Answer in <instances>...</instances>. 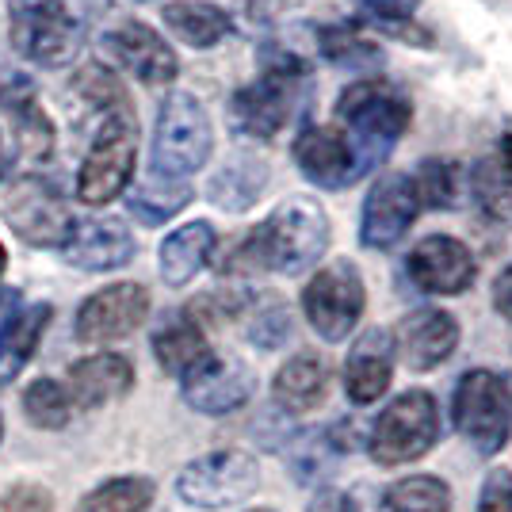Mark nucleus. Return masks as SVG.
I'll return each instance as SVG.
<instances>
[{"mask_svg": "<svg viewBox=\"0 0 512 512\" xmlns=\"http://www.w3.org/2000/svg\"><path fill=\"white\" fill-rule=\"evenodd\" d=\"M329 249V214L318 199H283L253 234L234 249L222 264L226 272H283L299 276L310 264H318Z\"/></svg>", "mask_w": 512, "mask_h": 512, "instance_id": "nucleus-1", "label": "nucleus"}, {"mask_svg": "<svg viewBox=\"0 0 512 512\" xmlns=\"http://www.w3.org/2000/svg\"><path fill=\"white\" fill-rule=\"evenodd\" d=\"M409 119H413V107L406 96L379 81L348 85L337 100V127L360 157L363 176L390 157V150L402 142Z\"/></svg>", "mask_w": 512, "mask_h": 512, "instance_id": "nucleus-2", "label": "nucleus"}, {"mask_svg": "<svg viewBox=\"0 0 512 512\" xmlns=\"http://www.w3.org/2000/svg\"><path fill=\"white\" fill-rule=\"evenodd\" d=\"M214 130L207 107L195 100L192 92H172L157 111V130H153V172L184 180L211 161Z\"/></svg>", "mask_w": 512, "mask_h": 512, "instance_id": "nucleus-3", "label": "nucleus"}, {"mask_svg": "<svg viewBox=\"0 0 512 512\" xmlns=\"http://www.w3.org/2000/svg\"><path fill=\"white\" fill-rule=\"evenodd\" d=\"M134 153H138L134 115L127 107H115L100 123L85 153V165L77 172V195L88 207H104L115 195L127 192L130 176H134Z\"/></svg>", "mask_w": 512, "mask_h": 512, "instance_id": "nucleus-4", "label": "nucleus"}, {"mask_svg": "<svg viewBox=\"0 0 512 512\" xmlns=\"http://www.w3.org/2000/svg\"><path fill=\"white\" fill-rule=\"evenodd\" d=\"M455 428L478 455H497L512 436V390L486 367L467 371L455 386Z\"/></svg>", "mask_w": 512, "mask_h": 512, "instance_id": "nucleus-5", "label": "nucleus"}, {"mask_svg": "<svg viewBox=\"0 0 512 512\" xmlns=\"http://www.w3.org/2000/svg\"><path fill=\"white\" fill-rule=\"evenodd\" d=\"M440 436V406L428 390H406L379 413L371 428V459L383 467H402L421 459Z\"/></svg>", "mask_w": 512, "mask_h": 512, "instance_id": "nucleus-6", "label": "nucleus"}, {"mask_svg": "<svg viewBox=\"0 0 512 512\" xmlns=\"http://www.w3.org/2000/svg\"><path fill=\"white\" fill-rule=\"evenodd\" d=\"M12 8V43L27 62L62 69L81 50V23L65 0H8Z\"/></svg>", "mask_w": 512, "mask_h": 512, "instance_id": "nucleus-7", "label": "nucleus"}, {"mask_svg": "<svg viewBox=\"0 0 512 512\" xmlns=\"http://www.w3.org/2000/svg\"><path fill=\"white\" fill-rule=\"evenodd\" d=\"M363 306H367V291H363L360 268L352 260H333V264L318 268V276L302 291L306 318L321 341L329 344L348 341V333L360 325Z\"/></svg>", "mask_w": 512, "mask_h": 512, "instance_id": "nucleus-8", "label": "nucleus"}, {"mask_svg": "<svg viewBox=\"0 0 512 512\" xmlns=\"http://www.w3.org/2000/svg\"><path fill=\"white\" fill-rule=\"evenodd\" d=\"M260 482V467L245 451H214L180 470L176 493L195 509H230L241 505Z\"/></svg>", "mask_w": 512, "mask_h": 512, "instance_id": "nucleus-9", "label": "nucleus"}, {"mask_svg": "<svg viewBox=\"0 0 512 512\" xmlns=\"http://www.w3.org/2000/svg\"><path fill=\"white\" fill-rule=\"evenodd\" d=\"M421 195L409 172H386L375 180L371 195L363 199V218H360V241L367 249H394L409 226L417 222Z\"/></svg>", "mask_w": 512, "mask_h": 512, "instance_id": "nucleus-10", "label": "nucleus"}, {"mask_svg": "<svg viewBox=\"0 0 512 512\" xmlns=\"http://www.w3.org/2000/svg\"><path fill=\"white\" fill-rule=\"evenodd\" d=\"M4 218L27 245H39V249H62L69 234H73V214L62 203V195L54 184H46L39 176L20 180L12 195H8V207Z\"/></svg>", "mask_w": 512, "mask_h": 512, "instance_id": "nucleus-11", "label": "nucleus"}, {"mask_svg": "<svg viewBox=\"0 0 512 512\" xmlns=\"http://www.w3.org/2000/svg\"><path fill=\"white\" fill-rule=\"evenodd\" d=\"M150 314V291L142 283H111L81 302L77 310V337L85 344H107L130 337Z\"/></svg>", "mask_w": 512, "mask_h": 512, "instance_id": "nucleus-12", "label": "nucleus"}, {"mask_svg": "<svg viewBox=\"0 0 512 512\" xmlns=\"http://www.w3.org/2000/svg\"><path fill=\"white\" fill-rule=\"evenodd\" d=\"M406 272L425 295H463L478 276V264L459 237L432 234L413 245Z\"/></svg>", "mask_w": 512, "mask_h": 512, "instance_id": "nucleus-13", "label": "nucleus"}, {"mask_svg": "<svg viewBox=\"0 0 512 512\" xmlns=\"http://www.w3.org/2000/svg\"><path fill=\"white\" fill-rule=\"evenodd\" d=\"M291 153H295V165L302 176L318 188L341 192V188H352L363 180L360 157L337 123L333 127H302Z\"/></svg>", "mask_w": 512, "mask_h": 512, "instance_id": "nucleus-14", "label": "nucleus"}, {"mask_svg": "<svg viewBox=\"0 0 512 512\" xmlns=\"http://www.w3.org/2000/svg\"><path fill=\"white\" fill-rule=\"evenodd\" d=\"M184 383V402L207 417H222L234 413L253 398V371L241 360H226V356H211L203 367H195Z\"/></svg>", "mask_w": 512, "mask_h": 512, "instance_id": "nucleus-15", "label": "nucleus"}, {"mask_svg": "<svg viewBox=\"0 0 512 512\" xmlns=\"http://www.w3.org/2000/svg\"><path fill=\"white\" fill-rule=\"evenodd\" d=\"M390 337L394 356H402L409 371H432L459 348V321L448 310H413Z\"/></svg>", "mask_w": 512, "mask_h": 512, "instance_id": "nucleus-16", "label": "nucleus"}, {"mask_svg": "<svg viewBox=\"0 0 512 512\" xmlns=\"http://www.w3.org/2000/svg\"><path fill=\"white\" fill-rule=\"evenodd\" d=\"M299 73L287 69H268L264 77H256L253 85H245L230 104L234 127L249 138H276L279 127L291 115V81Z\"/></svg>", "mask_w": 512, "mask_h": 512, "instance_id": "nucleus-17", "label": "nucleus"}, {"mask_svg": "<svg viewBox=\"0 0 512 512\" xmlns=\"http://www.w3.org/2000/svg\"><path fill=\"white\" fill-rule=\"evenodd\" d=\"M134 234L115 218H88V222H73V234L62 245V256L73 268L85 272H111L123 268L134 256Z\"/></svg>", "mask_w": 512, "mask_h": 512, "instance_id": "nucleus-18", "label": "nucleus"}, {"mask_svg": "<svg viewBox=\"0 0 512 512\" xmlns=\"http://www.w3.org/2000/svg\"><path fill=\"white\" fill-rule=\"evenodd\" d=\"M394 375V337L386 329H367L360 341L352 344L344 360V394L352 406H371L379 402Z\"/></svg>", "mask_w": 512, "mask_h": 512, "instance_id": "nucleus-19", "label": "nucleus"}, {"mask_svg": "<svg viewBox=\"0 0 512 512\" xmlns=\"http://www.w3.org/2000/svg\"><path fill=\"white\" fill-rule=\"evenodd\" d=\"M111 54L119 58V65L134 73L146 85H169L172 77L180 73V62L172 54V46L146 23H123L119 31L107 35Z\"/></svg>", "mask_w": 512, "mask_h": 512, "instance_id": "nucleus-20", "label": "nucleus"}, {"mask_svg": "<svg viewBox=\"0 0 512 512\" xmlns=\"http://www.w3.org/2000/svg\"><path fill=\"white\" fill-rule=\"evenodd\" d=\"M134 386V367L127 356L119 352H100V356H85L69 367V394L81 409H96L104 402L123 398Z\"/></svg>", "mask_w": 512, "mask_h": 512, "instance_id": "nucleus-21", "label": "nucleus"}, {"mask_svg": "<svg viewBox=\"0 0 512 512\" xmlns=\"http://www.w3.org/2000/svg\"><path fill=\"white\" fill-rule=\"evenodd\" d=\"M214 245H218V234H214L211 222H188V226L172 230L161 245V279L169 287L192 283L211 264Z\"/></svg>", "mask_w": 512, "mask_h": 512, "instance_id": "nucleus-22", "label": "nucleus"}, {"mask_svg": "<svg viewBox=\"0 0 512 512\" xmlns=\"http://www.w3.org/2000/svg\"><path fill=\"white\" fill-rule=\"evenodd\" d=\"M153 356L157 363L176 375V379H188L195 367H203V363L211 360V344L203 337V329H199V321L188 318V314H172L157 333H153Z\"/></svg>", "mask_w": 512, "mask_h": 512, "instance_id": "nucleus-23", "label": "nucleus"}, {"mask_svg": "<svg viewBox=\"0 0 512 512\" xmlns=\"http://www.w3.org/2000/svg\"><path fill=\"white\" fill-rule=\"evenodd\" d=\"M325 386H329V367L314 352H299L295 360H287L276 371L272 394L287 413H310L325 402Z\"/></svg>", "mask_w": 512, "mask_h": 512, "instance_id": "nucleus-24", "label": "nucleus"}, {"mask_svg": "<svg viewBox=\"0 0 512 512\" xmlns=\"http://www.w3.org/2000/svg\"><path fill=\"white\" fill-rule=\"evenodd\" d=\"M264 184H268V165L260 157L237 153L211 176L207 199L222 211H249L264 192Z\"/></svg>", "mask_w": 512, "mask_h": 512, "instance_id": "nucleus-25", "label": "nucleus"}, {"mask_svg": "<svg viewBox=\"0 0 512 512\" xmlns=\"http://www.w3.org/2000/svg\"><path fill=\"white\" fill-rule=\"evenodd\" d=\"M192 203V188L188 180H172V176H161V172H150L146 180H138L127 192V207L138 222L146 226H161L169 222L172 214H180Z\"/></svg>", "mask_w": 512, "mask_h": 512, "instance_id": "nucleus-26", "label": "nucleus"}, {"mask_svg": "<svg viewBox=\"0 0 512 512\" xmlns=\"http://www.w3.org/2000/svg\"><path fill=\"white\" fill-rule=\"evenodd\" d=\"M165 23L176 39H184L195 50H207L218 46L230 35V16L218 8V4H203V0H176L165 8Z\"/></svg>", "mask_w": 512, "mask_h": 512, "instance_id": "nucleus-27", "label": "nucleus"}, {"mask_svg": "<svg viewBox=\"0 0 512 512\" xmlns=\"http://www.w3.org/2000/svg\"><path fill=\"white\" fill-rule=\"evenodd\" d=\"M383 512H451V490L436 474H413L394 482L383 497Z\"/></svg>", "mask_w": 512, "mask_h": 512, "instance_id": "nucleus-28", "label": "nucleus"}, {"mask_svg": "<svg viewBox=\"0 0 512 512\" xmlns=\"http://www.w3.org/2000/svg\"><path fill=\"white\" fill-rule=\"evenodd\" d=\"M470 199L490 222H512V176L497 161H478L467 176Z\"/></svg>", "mask_w": 512, "mask_h": 512, "instance_id": "nucleus-29", "label": "nucleus"}, {"mask_svg": "<svg viewBox=\"0 0 512 512\" xmlns=\"http://www.w3.org/2000/svg\"><path fill=\"white\" fill-rule=\"evenodd\" d=\"M318 50L325 62L341 65L348 73H371V69L383 65V46L367 43V39L344 31V27H325L318 35Z\"/></svg>", "mask_w": 512, "mask_h": 512, "instance_id": "nucleus-30", "label": "nucleus"}, {"mask_svg": "<svg viewBox=\"0 0 512 512\" xmlns=\"http://www.w3.org/2000/svg\"><path fill=\"white\" fill-rule=\"evenodd\" d=\"M337 440H333V428L329 432H302L299 440L291 444L287 451V463L295 470V478H299L302 486H310V482H321V478H329L333 474V463H337Z\"/></svg>", "mask_w": 512, "mask_h": 512, "instance_id": "nucleus-31", "label": "nucleus"}, {"mask_svg": "<svg viewBox=\"0 0 512 512\" xmlns=\"http://www.w3.org/2000/svg\"><path fill=\"white\" fill-rule=\"evenodd\" d=\"M153 493H157V486L142 474L111 478L96 493H88L81 512H146L153 505Z\"/></svg>", "mask_w": 512, "mask_h": 512, "instance_id": "nucleus-32", "label": "nucleus"}, {"mask_svg": "<svg viewBox=\"0 0 512 512\" xmlns=\"http://www.w3.org/2000/svg\"><path fill=\"white\" fill-rule=\"evenodd\" d=\"M360 20L375 23L379 31L402 35V39H417V46H432L425 27H417V12L413 0H360Z\"/></svg>", "mask_w": 512, "mask_h": 512, "instance_id": "nucleus-33", "label": "nucleus"}, {"mask_svg": "<svg viewBox=\"0 0 512 512\" xmlns=\"http://www.w3.org/2000/svg\"><path fill=\"white\" fill-rule=\"evenodd\" d=\"M23 413L39 428H65L69 425V394L54 379H35L23 390Z\"/></svg>", "mask_w": 512, "mask_h": 512, "instance_id": "nucleus-34", "label": "nucleus"}, {"mask_svg": "<svg viewBox=\"0 0 512 512\" xmlns=\"http://www.w3.org/2000/svg\"><path fill=\"white\" fill-rule=\"evenodd\" d=\"M413 184H417V195H421V207H455L459 199V176H455V165L451 161H436L428 157L417 165V172H409Z\"/></svg>", "mask_w": 512, "mask_h": 512, "instance_id": "nucleus-35", "label": "nucleus"}, {"mask_svg": "<svg viewBox=\"0 0 512 512\" xmlns=\"http://www.w3.org/2000/svg\"><path fill=\"white\" fill-rule=\"evenodd\" d=\"M12 111H16V127H20V150L31 153V157H46L54 146V127L43 115V107L35 104V96L16 104Z\"/></svg>", "mask_w": 512, "mask_h": 512, "instance_id": "nucleus-36", "label": "nucleus"}, {"mask_svg": "<svg viewBox=\"0 0 512 512\" xmlns=\"http://www.w3.org/2000/svg\"><path fill=\"white\" fill-rule=\"evenodd\" d=\"M46 321H50V306H31V314H23L20 321H12V329H8V344H4V352L12 356V367H8V375L20 367L31 352H35V344L43 337Z\"/></svg>", "mask_w": 512, "mask_h": 512, "instance_id": "nucleus-37", "label": "nucleus"}, {"mask_svg": "<svg viewBox=\"0 0 512 512\" xmlns=\"http://www.w3.org/2000/svg\"><path fill=\"white\" fill-rule=\"evenodd\" d=\"M287 337H291V314H287V306H279V302L264 306L253 318V325H249V341H253L256 348H279Z\"/></svg>", "mask_w": 512, "mask_h": 512, "instance_id": "nucleus-38", "label": "nucleus"}, {"mask_svg": "<svg viewBox=\"0 0 512 512\" xmlns=\"http://www.w3.org/2000/svg\"><path fill=\"white\" fill-rule=\"evenodd\" d=\"M478 512H512V470H490L482 493H478Z\"/></svg>", "mask_w": 512, "mask_h": 512, "instance_id": "nucleus-39", "label": "nucleus"}, {"mask_svg": "<svg viewBox=\"0 0 512 512\" xmlns=\"http://www.w3.org/2000/svg\"><path fill=\"white\" fill-rule=\"evenodd\" d=\"M0 512H50V493L43 486H16L0 501Z\"/></svg>", "mask_w": 512, "mask_h": 512, "instance_id": "nucleus-40", "label": "nucleus"}, {"mask_svg": "<svg viewBox=\"0 0 512 512\" xmlns=\"http://www.w3.org/2000/svg\"><path fill=\"white\" fill-rule=\"evenodd\" d=\"M493 306L505 321H512V264L501 268V276L493 279Z\"/></svg>", "mask_w": 512, "mask_h": 512, "instance_id": "nucleus-41", "label": "nucleus"}, {"mask_svg": "<svg viewBox=\"0 0 512 512\" xmlns=\"http://www.w3.org/2000/svg\"><path fill=\"white\" fill-rule=\"evenodd\" d=\"M310 512H360V509H356V501H352L348 493H341V490H321L318 497H314Z\"/></svg>", "mask_w": 512, "mask_h": 512, "instance_id": "nucleus-42", "label": "nucleus"}, {"mask_svg": "<svg viewBox=\"0 0 512 512\" xmlns=\"http://www.w3.org/2000/svg\"><path fill=\"white\" fill-rule=\"evenodd\" d=\"M16 302H20L16 291H0V329H12V321H16Z\"/></svg>", "mask_w": 512, "mask_h": 512, "instance_id": "nucleus-43", "label": "nucleus"}, {"mask_svg": "<svg viewBox=\"0 0 512 512\" xmlns=\"http://www.w3.org/2000/svg\"><path fill=\"white\" fill-rule=\"evenodd\" d=\"M497 153H501V169H505L512 176V134H505V138H501Z\"/></svg>", "mask_w": 512, "mask_h": 512, "instance_id": "nucleus-44", "label": "nucleus"}, {"mask_svg": "<svg viewBox=\"0 0 512 512\" xmlns=\"http://www.w3.org/2000/svg\"><path fill=\"white\" fill-rule=\"evenodd\" d=\"M8 165H12V142L0 134V176L8 172Z\"/></svg>", "mask_w": 512, "mask_h": 512, "instance_id": "nucleus-45", "label": "nucleus"}, {"mask_svg": "<svg viewBox=\"0 0 512 512\" xmlns=\"http://www.w3.org/2000/svg\"><path fill=\"white\" fill-rule=\"evenodd\" d=\"M4 264H8V253H4V245H0V272H4Z\"/></svg>", "mask_w": 512, "mask_h": 512, "instance_id": "nucleus-46", "label": "nucleus"}, {"mask_svg": "<svg viewBox=\"0 0 512 512\" xmlns=\"http://www.w3.org/2000/svg\"><path fill=\"white\" fill-rule=\"evenodd\" d=\"M0 436H4V421H0Z\"/></svg>", "mask_w": 512, "mask_h": 512, "instance_id": "nucleus-47", "label": "nucleus"}, {"mask_svg": "<svg viewBox=\"0 0 512 512\" xmlns=\"http://www.w3.org/2000/svg\"><path fill=\"white\" fill-rule=\"evenodd\" d=\"M253 512H272V509H253Z\"/></svg>", "mask_w": 512, "mask_h": 512, "instance_id": "nucleus-48", "label": "nucleus"}, {"mask_svg": "<svg viewBox=\"0 0 512 512\" xmlns=\"http://www.w3.org/2000/svg\"><path fill=\"white\" fill-rule=\"evenodd\" d=\"M0 356H4V344H0Z\"/></svg>", "mask_w": 512, "mask_h": 512, "instance_id": "nucleus-49", "label": "nucleus"}]
</instances>
